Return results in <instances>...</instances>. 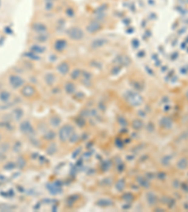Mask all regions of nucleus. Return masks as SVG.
Masks as SVG:
<instances>
[{
	"label": "nucleus",
	"instance_id": "obj_5",
	"mask_svg": "<svg viewBox=\"0 0 188 212\" xmlns=\"http://www.w3.org/2000/svg\"><path fill=\"white\" fill-rule=\"evenodd\" d=\"M57 81V74L54 72H46L43 75V82L44 84L49 87V88H53L56 86Z\"/></svg>",
	"mask_w": 188,
	"mask_h": 212
},
{
	"label": "nucleus",
	"instance_id": "obj_16",
	"mask_svg": "<svg viewBox=\"0 0 188 212\" xmlns=\"http://www.w3.org/2000/svg\"><path fill=\"white\" fill-rule=\"evenodd\" d=\"M35 40H36L39 43L44 44L45 43H47V42L49 41V35H48V32H47V33H42V34H36V36H35Z\"/></svg>",
	"mask_w": 188,
	"mask_h": 212
},
{
	"label": "nucleus",
	"instance_id": "obj_22",
	"mask_svg": "<svg viewBox=\"0 0 188 212\" xmlns=\"http://www.w3.org/2000/svg\"><path fill=\"white\" fill-rule=\"evenodd\" d=\"M56 0H43V2H56Z\"/></svg>",
	"mask_w": 188,
	"mask_h": 212
},
{
	"label": "nucleus",
	"instance_id": "obj_2",
	"mask_svg": "<svg viewBox=\"0 0 188 212\" xmlns=\"http://www.w3.org/2000/svg\"><path fill=\"white\" fill-rule=\"evenodd\" d=\"M74 133V128L71 126V124H64V126L59 129L58 132V138L60 140V141L65 142L72 140V137Z\"/></svg>",
	"mask_w": 188,
	"mask_h": 212
},
{
	"label": "nucleus",
	"instance_id": "obj_7",
	"mask_svg": "<svg viewBox=\"0 0 188 212\" xmlns=\"http://www.w3.org/2000/svg\"><path fill=\"white\" fill-rule=\"evenodd\" d=\"M31 30L36 34H42V33H47L48 32V26L41 21H37L32 24Z\"/></svg>",
	"mask_w": 188,
	"mask_h": 212
},
{
	"label": "nucleus",
	"instance_id": "obj_14",
	"mask_svg": "<svg viewBox=\"0 0 188 212\" xmlns=\"http://www.w3.org/2000/svg\"><path fill=\"white\" fill-rule=\"evenodd\" d=\"M30 50H31V52H33V53L39 55V54L44 53L45 50H46V48H45V46H44L43 44L39 43V44H33V45L30 47Z\"/></svg>",
	"mask_w": 188,
	"mask_h": 212
},
{
	"label": "nucleus",
	"instance_id": "obj_21",
	"mask_svg": "<svg viewBox=\"0 0 188 212\" xmlns=\"http://www.w3.org/2000/svg\"><path fill=\"white\" fill-rule=\"evenodd\" d=\"M170 159H171V157L169 156H166L163 159H162V163L164 165H169V163H170Z\"/></svg>",
	"mask_w": 188,
	"mask_h": 212
},
{
	"label": "nucleus",
	"instance_id": "obj_15",
	"mask_svg": "<svg viewBox=\"0 0 188 212\" xmlns=\"http://www.w3.org/2000/svg\"><path fill=\"white\" fill-rule=\"evenodd\" d=\"M176 167L181 170V171H184L188 168V160L186 158H181L179 160L177 161Z\"/></svg>",
	"mask_w": 188,
	"mask_h": 212
},
{
	"label": "nucleus",
	"instance_id": "obj_17",
	"mask_svg": "<svg viewBox=\"0 0 188 212\" xmlns=\"http://www.w3.org/2000/svg\"><path fill=\"white\" fill-rule=\"evenodd\" d=\"M12 98V93L7 90H2L0 92V101H2L4 103H7L11 100Z\"/></svg>",
	"mask_w": 188,
	"mask_h": 212
},
{
	"label": "nucleus",
	"instance_id": "obj_20",
	"mask_svg": "<svg viewBox=\"0 0 188 212\" xmlns=\"http://www.w3.org/2000/svg\"><path fill=\"white\" fill-rule=\"evenodd\" d=\"M43 5H44V11L46 12H51L55 8L54 2H43Z\"/></svg>",
	"mask_w": 188,
	"mask_h": 212
},
{
	"label": "nucleus",
	"instance_id": "obj_10",
	"mask_svg": "<svg viewBox=\"0 0 188 212\" xmlns=\"http://www.w3.org/2000/svg\"><path fill=\"white\" fill-rule=\"evenodd\" d=\"M67 46H68V43H67L66 40L58 39L54 43V49H55V51L60 53V52H62V51H64L66 49Z\"/></svg>",
	"mask_w": 188,
	"mask_h": 212
},
{
	"label": "nucleus",
	"instance_id": "obj_23",
	"mask_svg": "<svg viewBox=\"0 0 188 212\" xmlns=\"http://www.w3.org/2000/svg\"><path fill=\"white\" fill-rule=\"evenodd\" d=\"M185 95H186V98L188 99V90H187V92H186V93H185Z\"/></svg>",
	"mask_w": 188,
	"mask_h": 212
},
{
	"label": "nucleus",
	"instance_id": "obj_13",
	"mask_svg": "<svg viewBox=\"0 0 188 212\" xmlns=\"http://www.w3.org/2000/svg\"><path fill=\"white\" fill-rule=\"evenodd\" d=\"M82 70L81 69H79L78 67H75V68H73V69H72L71 70V72H70V78H71V79L72 80H77V79H79L81 78V75H82Z\"/></svg>",
	"mask_w": 188,
	"mask_h": 212
},
{
	"label": "nucleus",
	"instance_id": "obj_24",
	"mask_svg": "<svg viewBox=\"0 0 188 212\" xmlns=\"http://www.w3.org/2000/svg\"><path fill=\"white\" fill-rule=\"evenodd\" d=\"M1 139H2V135H1V133H0V141H1Z\"/></svg>",
	"mask_w": 188,
	"mask_h": 212
},
{
	"label": "nucleus",
	"instance_id": "obj_8",
	"mask_svg": "<svg viewBox=\"0 0 188 212\" xmlns=\"http://www.w3.org/2000/svg\"><path fill=\"white\" fill-rule=\"evenodd\" d=\"M101 28H102L101 22L92 20V21H91L90 23H88L87 26H86V31L87 33H90V34H94V33H97V32L100 31Z\"/></svg>",
	"mask_w": 188,
	"mask_h": 212
},
{
	"label": "nucleus",
	"instance_id": "obj_1",
	"mask_svg": "<svg viewBox=\"0 0 188 212\" xmlns=\"http://www.w3.org/2000/svg\"><path fill=\"white\" fill-rule=\"evenodd\" d=\"M67 37L73 42H81L85 39V30L78 26H73L67 30Z\"/></svg>",
	"mask_w": 188,
	"mask_h": 212
},
{
	"label": "nucleus",
	"instance_id": "obj_12",
	"mask_svg": "<svg viewBox=\"0 0 188 212\" xmlns=\"http://www.w3.org/2000/svg\"><path fill=\"white\" fill-rule=\"evenodd\" d=\"M160 126L162 127H164L165 129H170L172 127V126H173V122L169 117L165 116L160 121Z\"/></svg>",
	"mask_w": 188,
	"mask_h": 212
},
{
	"label": "nucleus",
	"instance_id": "obj_4",
	"mask_svg": "<svg viewBox=\"0 0 188 212\" xmlns=\"http://www.w3.org/2000/svg\"><path fill=\"white\" fill-rule=\"evenodd\" d=\"M72 70V67L70 62H68L67 61H62L60 62H58L56 66V72L57 75L65 76L67 75L70 74Z\"/></svg>",
	"mask_w": 188,
	"mask_h": 212
},
{
	"label": "nucleus",
	"instance_id": "obj_18",
	"mask_svg": "<svg viewBox=\"0 0 188 212\" xmlns=\"http://www.w3.org/2000/svg\"><path fill=\"white\" fill-rule=\"evenodd\" d=\"M12 117H13V119H14L15 121H19V120H21V118L23 117L24 111L22 110V109L17 108V109H15L12 111Z\"/></svg>",
	"mask_w": 188,
	"mask_h": 212
},
{
	"label": "nucleus",
	"instance_id": "obj_6",
	"mask_svg": "<svg viewBox=\"0 0 188 212\" xmlns=\"http://www.w3.org/2000/svg\"><path fill=\"white\" fill-rule=\"evenodd\" d=\"M21 93L25 98H33L37 94V89L31 84H25L21 88Z\"/></svg>",
	"mask_w": 188,
	"mask_h": 212
},
{
	"label": "nucleus",
	"instance_id": "obj_11",
	"mask_svg": "<svg viewBox=\"0 0 188 212\" xmlns=\"http://www.w3.org/2000/svg\"><path fill=\"white\" fill-rule=\"evenodd\" d=\"M63 90L67 94H73L76 91V85L74 84L73 81L70 80V81H67L64 86H63Z\"/></svg>",
	"mask_w": 188,
	"mask_h": 212
},
{
	"label": "nucleus",
	"instance_id": "obj_3",
	"mask_svg": "<svg viewBox=\"0 0 188 212\" xmlns=\"http://www.w3.org/2000/svg\"><path fill=\"white\" fill-rule=\"evenodd\" d=\"M9 84L12 89H21L26 84V81L20 75L12 74L9 76Z\"/></svg>",
	"mask_w": 188,
	"mask_h": 212
},
{
	"label": "nucleus",
	"instance_id": "obj_19",
	"mask_svg": "<svg viewBox=\"0 0 188 212\" xmlns=\"http://www.w3.org/2000/svg\"><path fill=\"white\" fill-rule=\"evenodd\" d=\"M104 39H96L94 40L92 43H91V47L94 48V49H97V48H101L103 45H104Z\"/></svg>",
	"mask_w": 188,
	"mask_h": 212
},
{
	"label": "nucleus",
	"instance_id": "obj_9",
	"mask_svg": "<svg viewBox=\"0 0 188 212\" xmlns=\"http://www.w3.org/2000/svg\"><path fill=\"white\" fill-rule=\"evenodd\" d=\"M20 131L25 135L30 136L31 134L34 133V128L32 127L31 123L26 120V121H23L21 123H20Z\"/></svg>",
	"mask_w": 188,
	"mask_h": 212
}]
</instances>
